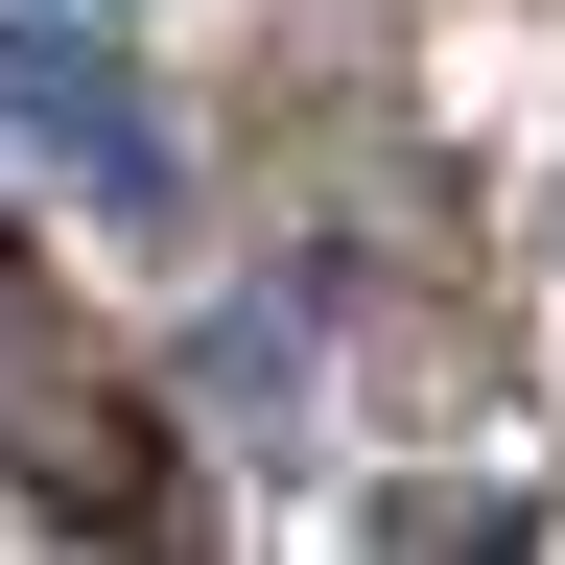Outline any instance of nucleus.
Masks as SVG:
<instances>
[{
    "mask_svg": "<svg viewBox=\"0 0 565 565\" xmlns=\"http://www.w3.org/2000/svg\"><path fill=\"white\" fill-rule=\"evenodd\" d=\"M0 494L71 519V542H166L189 519V448L141 401V353L71 330V282H24V259H0Z\"/></svg>",
    "mask_w": 565,
    "mask_h": 565,
    "instance_id": "1",
    "label": "nucleus"
},
{
    "mask_svg": "<svg viewBox=\"0 0 565 565\" xmlns=\"http://www.w3.org/2000/svg\"><path fill=\"white\" fill-rule=\"evenodd\" d=\"M0 118H24L47 166L95 189V212H189V141L141 118V71H118L95 24H71V0H24V24H0Z\"/></svg>",
    "mask_w": 565,
    "mask_h": 565,
    "instance_id": "2",
    "label": "nucleus"
}]
</instances>
